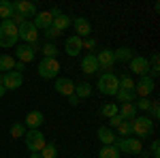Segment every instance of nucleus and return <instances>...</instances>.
I'll return each mask as SVG.
<instances>
[{
  "label": "nucleus",
  "instance_id": "obj_39",
  "mask_svg": "<svg viewBox=\"0 0 160 158\" xmlns=\"http://www.w3.org/2000/svg\"><path fill=\"white\" fill-rule=\"evenodd\" d=\"M120 124H122V118H120V113H118V115H113V118H109V120H107V128L115 130Z\"/></svg>",
  "mask_w": 160,
  "mask_h": 158
},
{
  "label": "nucleus",
  "instance_id": "obj_40",
  "mask_svg": "<svg viewBox=\"0 0 160 158\" xmlns=\"http://www.w3.org/2000/svg\"><path fill=\"white\" fill-rule=\"evenodd\" d=\"M60 34H62V32H60V30H56L53 26H49V28L45 30V37L49 38V41H53V38H58V37H60Z\"/></svg>",
  "mask_w": 160,
  "mask_h": 158
},
{
  "label": "nucleus",
  "instance_id": "obj_43",
  "mask_svg": "<svg viewBox=\"0 0 160 158\" xmlns=\"http://www.w3.org/2000/svg\"><path fill=\"white\" fill-rule=\"evenodd\" d=\"M26 66H28V64H24V62H15V73L22 75V73L26 71Z\"/></svg>",
  "mask_w": 160,
  "mask_h": 158
},
{
  "label": "nucleus",
  "instance_id": "obj_17",
  "mask_svg": "<svg viewBox=\"0 0 160 158\" xmlns=\"http://www.w3.org/2000/svg\"><path fill=\"white\" fill-rule=\"evenodd\" d=\"M34 56H37V51L30 47V45H26V43H24V45H17V47H15V58H17L19 62H24V64L32 62V60H34Z\"/></svg>",
  "mask_w": 160,
  "mask_h": 158
},
{
  "label": "nucleus",
  "instance_id": "obj_7",
  "mask_svg": "<svg viewBox=\"0 0 160 158\" xmlns=\"http://www.w3.org/2000/svg\"><path fill=\"white\" fill-rule=\"evenodd\" d=\"M17 37H19V41H24L26 45H34L38 41V30L34 28V24H32V19L30 22H24V24L17 28Z\"/></svg>",
  "mask_w": 160,
  "mask_h": 158
},
{
  "label": "nucleus",
  "instance_id": "obj_29",
  "mask_svg": "<svg viewBox=\"0 0 160 158\" xmlns=\"http://www.w3.org/2000/svg\"><path fill=\"white\" fill-rule=\"evenodd\" d=\"M135 90H118V94H115V98L120 100V103H135Z\"/></svg>",
  "mask_w": 160,
  "mask_h": 158
},
{
  "label": "nucleus",
  "instance_id": "obj_30",
  "mask_svg": "<svg viewBox=\"0 0 160 158\" xmlns=\"http://www.w3.org/2000/svg\"><path fill=\"white\" fill-rule=\"evenodd\" d=\"M98 158H120V152L115 145H102L98 152Z\"/></svg>",
  "mask_w": 160,
  "mask_h": 158
},
{
  "label": "nucleus",
  "instance_id": "obj_38",
  "mask_svg": "<svg viewBox=\"0 0 160 158\" xmlns=\"http://www.w3.org/2000/svg\"><path fill=\"white\" fill-rule=\"evenodd\" d=\"M137 111L141 109V111H149V107H152V100H149V98H139V100H137Z\"/></svg>",
  "mask_w": 160,
  "mask_h": 158
},
{
  "label": "nucleus",
  "instance_id": "obj_32",
  "mask_svg": "<svg viewBox=\"0 0 160 158\" xmlns=\"http://www.w3.org/2000/svg\"><path fill=\"white\" fill-rule=\"evenodd\" d=\"M158 60H160V56L158 54H152V60H149V77L152 79H156L158 77V73H160V64H158Z\"/></svg>",
  "mask_w": 160,
  "mask_h": 158
},
{
  "label": "nucleus",
  "instance_id": "obj_12",
  "mask_svg": "<svg viewBox=\"0 0 160 158\" xmlns=\"http://www.w3.org/2000/svg\"><path fill=\"white\" fill-rule=\"evenodd\" d=\"M45 124V115H43V111H28L26 113V120H24V126L28 128V130H38L41 126Z\"/></svg>",
  "mask_w": 160,
  "mask_h": 158
},
{
  "label": "nucleus",
  "instance_id": "obj_28",
  "mask_svg": "<svg viewBox=\"0 0 160 158\" xmlns=\"http://www.w3.org/2000/svg\"><path fill=\"white\" fill-rule=\"evenodd\" d=\"M100 115L102 118H113V115H118V103H105L102 107H100Z\"/></svg>",
  "mask_w": 160,
  "mask_h": 158
},
{
  "label": "nucleus",
  "instance_id": "obj_31",
  "mask_svg": "<svg viewBox=\"0 0 160 158\" xmlns=\"http://www.w3.org/2000/svg\"><path fill=\"white\" fill-rule=\"evenodd\" d=\"M38 154H41V158H58V147H56V143H45V147Z\"/></svg>",
  "mask_w": 160,
  "mask_h": 158
},
{
  "label": "nucleus",
  "instance_id": "obj_37",
  "mask_svg": "<svg viewBox=\"0 0 160 158\" xmlns=\"http://www.w3.org/2000/svg\"><path fill=\"white\" fill-rule=\"evenodd\" d=\"M148 154H149V158H160V141H158V139H154V141H152Z\"/></svg>",
  "mask_w": 160,
  "mask_h": 158
},
{
  "label": "nucleus",
  "instance_id": "obj_35",
  "mask_svg": "<svg viewBox=\"0 0 160 158\" xmlns=\"http://www.w3.org/2000/svg\"><path fill=\"white\" fill-rule=\"evenodd\" d=\"M120 90H135V81L130 75H122L120 77Z\"/></svg>",
  "mask_w": 160,
  "mask_h": 158
},
{
  "label": "nucleus",
  "instance_id": "obj_33",
  "mask_svg": "<svg viewBox=\"0 0 160 158\" xmlns=\"http://www.w3.org/2000/svg\"><path fill=\"white\" fill-rule=\"evenodd\" d=\"M41 51H43V58H56V56H58V47H56L53 43H45V45L41 47Z\"/></svg>",
  "mask_w": 160,
  "mask_h": 158
},
{
  "label": "nucleus",
  "instance_id": "obj_45",
  "mask_svg": "<svg viewBox=\"0 0 160 158\" xmlns=\"http://www.w3.org/2000/svg\"><path fill=\"white\" fill-rule=\"evenodd\" d=\"M139 158H149L148 152H139Z\"/></svg>",
  "mask_w": 160,
  "mask_h": 158
},
{
  "label": "nucleus",
  "instance_id": "obj_13",
  "mask_svg": "<svg viewBox=\"0 0 160 158\" xmlns=\"http://www.w3.org/2000/svg\"><path fill=\"white\" fill-rule=\"evenodd\" d=\"M130 73L139 75V77L148 75L149 73V60L143 58V56H132V60H130Z\"/></svg>",
  "mask_w": 160,
  "mask_h": 158
},
{
  "label": "nucleus",
  "instance_id": "obj_19",
  "mask_svg": "<svg viewBox=\"0 0 160 158\" xmlns=\"http://www.w3.org/2000/svg\"><path fill=\"white\" fill-rule=\"evenodd\" d=\"M96 137L100 139L102 145H115V141H118V135L113 133L111 128H107V126H100L96 130Z\"/></svg>",
  "mask_w": 160,
  "mask_h": 158
},
{
  "label": "nucleus",
  "instance_id": "obj_8",
  "mask_svg": "<svg viewBox=\"0 0 160 158\" xmlns=\"http://www.w3.org/2000/svg\"><path fill=\"white\" fill-rule=\"evenodd\" d=\"M13 11L17 13V15H22L26 22H30V17L34 19V15H37V4L34 2H30V0H17V2H13Z\"/></svg>",
  "mask_w": 160,
  "mask_h": 158
},
{
  "label": "nucleus",
  "instance_id": "obj_41",
  "mask_svg": "<svg viewBox=\"0 0 160 158\" xmlns=\"http://www.w3.org/2000/svg\"><path fill=\"white\" fill-rule=\"evenodd\" d=\"M83 47H86V49H94V47H96V41H94L92 37L83 38Z\"/></svg>",
  "mask_w": 160,
  "mask_h": 158
},
{
  "label": "nucleus",
  "instance_id": "obj_4",
  "mask_svg": "<svg viewBox=\"0 0 160 158\" xmlns=\"http://www.w3.org/2000/svg\"><path fill=\"white\" fill-rule=\"evenodd\" d=\"M60 73V62L56 58H43L38 62V77L43 79H58Z\"/></svg>",
  "mask_w": 160,
  "mask_h": 158
},
{
  "label": "nucleus",
  "instance_id": "obj_10",
  "mask_svg": "<svg viewBox=\"0 0 160 158\" xmlns=\"http://www.w3.org/2000/svg\"><path fill=\"white\" fill-rule=\"evenodd\" d=\"M96 62H98V71L111 73V69H113V62H115L113 49H100L98 54H96Z\"/></svg>",
  "mask_w": 160,
  "mask_h": 158
},
{
  "label": "nucleus",
  "instance_id": "obj_34",
  "mask_svg": "<svg viewBox=\"0 0 160 158\" xmlns=\"http://www.w3.org/2000/svg\"><path fill=\"white\" fill-rule=\"evenodd\" d=\"M24 135H26V126H24V124L17 122V124H13V126H11V139H22Z\"/></svg>",
  "mask_w": 160,
  "mask_h": 158
},
{
  "label": "nucleus",
  "instance_id": "obj_25",
  "mask_svg": "<svg viewBox=\"0 0 160 158\" xmlns=\"http://www.w3.org/2000/svg\"><path fill=\"white\" fill-rule=\"evenodd\" d=\"M113 56H115V60L118 62H130L132 60V56H135V51L130 47H120L113 51Z\"/></svg>",
  "mask_w": 160,
  "mask_h": 158
},
{
  "label": "nucleus",
  "instance_id": "obj_27",
  "mask_svg": "<svg viewBox=\"0 0 160 158\" xmlns=\"http://www.w3.org/2000/svg\"><path fill=\"white\" fill-rule=\"evenodd\" d=\"M51 26H53V28H56V30H60V32H64V30H66V28H68V26H71V17H68V15H64V13H62L60 17H56V19H53V22H51Z\"/></svg>",
  "mask_w": 160,
  "mask_h": 158
},
{
  "label": "nucleus",
  "instance_id": "obj_6",
  "mask_svg": "<svg viewBox=\"0 0 160 158\" xmlns=\"http://www.w3.org/2000/svg\"><path fill=\"white\" fill-rule=\"evenodd\" d=\"M115 147H118L120 154H139V152H143V143H141V139H137V137L118 139V141H115Z\"/></svg>",
  "mask_w": 160,
  "mask_h": 158
},
{
  "label": "nucleus",
  "instance_id": "obj_5",
  "mask_svg": "<svg viewBox=\"0 0 160 158\" xmlns=\"http://www.w3.org/2000/svg\"><path fill=\"white\" fill-rule=\"evenodd\" d=\"M24 141H26V147H28V152H32V154H38L43 147H45V135L41 133V130H28L24 135Z\"/></svg>",
  "mask_w": 160,
  "mask_h": 158
},
{
  "label": "nucleus",
  "instance_id": "obj_44",
  "mask_svg": "<svg viewBox=\"0 0 160 158\" xmlns=\"http://www.w3.org/2000/svg\"><path fill=\"white\" fill-rule=\"evenodd\" d=\"M68 105H73V107H75V105H79V98L75 96V94H71V96H68Z\"/></svg>",
  "mask_w": 160,
  "mask_h": 158
},
{
  "label": "nucleus",
  "instance_id": "obj_26",
  "mask_svg": "<svg viewBox=\"0 0 160 158\" xmlns=\"http://www.w3.org/2000/svg\"><path fill=\"white\" fill-rule=\"evenodd\" d=\"M115 133H118V139H126V137H130V135H132V122L122 120V124L115 128Z\"/></svg>",
  "mask_w": 160,
  "mask_h": 158
},
{
  "label": "nucleus",
  "instance_id": "obj_3",
  "mask_svg": "<svg viewBox=\"0 0 160 158\" xmlns=\"http://www.w3.org/2000/svg\"><path fill=\"white\" fill-rule=\"evenodd\" d=\"M154 133V120H149L148 115H137L132 120V135L137 139H145Z\"/></svg>",
  "mask_w": 160,
  "mask_h": 158
},
{
  "label": "nucleus",
  "instance_id": "obj_22",
  "mask_svg": "<svg viewBox=\"0 0 160 158\" xmlns=\"http://www.w3.org/2000/svg\"><path fill=\"white\" fill-rule=\"evenodd\" d=\"M75 96L77 98H90L92 96V84H90V81H79V84H75Z\"/></svg>",
  "mask_w": 160,
  "mask_h": 158
},
{
  "label": "nucleus",
  "instance_id": "obj_2",
  "mask_svg": "<svg viewBox=\"0 0 160 158\" xmlns=\"http://www.w3.org/2000/svg\"><path fill=\"white\" fill-rule=\"evenodd\" d=\"M98 92L105 94V96H115L118 90H120V77L113 73H102L98 79Z\"/></svg>",
  "mask_w": 160,
  "mask_h": 158
},
{
  "label": "nucleus",
  "instance_id": "obj_15",
  "mask_svg": "<svg viewBox=\"0 0 160 158\" xmlns=\"http://www.w3.org/2000/svg\"><path fill=\"white\" fill-rule=\"evenodd\" d=\"M81 49H83V38H79L77 34H73V37H68L64 41V51H66V56H71V58L79 56Z\"/></svg>",
  "mask_w": 160,
  "mask_h": 158
},
{
  "label": "nucleus",
  "instance_id": "obj_16",
  "mask_svg": "<svg viewBox=\"0 0 160 158\" xmlns=\"http://www.w3.org/2000/svg\"><path fill=\"white\" fill-rule=\"evenodd\" d=\"M22 84H24V75L15 73V71L2 73V85H4V90H17V88H22Z\"/></svg>",
  "mask_w": 160,
  "mask_h": 158
},
{
  "label": "nucleus",
  "instance_id": "obj_1",
  "mask_svg": "<svg viewBox=\"0 0 160 158\" xmlns=\"http://www.w3.org/2000/svg\"><path fill=\"white\" fill-rule=\"evenodd\" d=\"M17 41H19V37H17V26L13 24L11 19L2 22V24H0V47L9 49V47H13Z\"/></svg>",
  "mask_w": 160,
  "mask_h": 158
},
{
  "label": "nucleus",
  "instance_id": "obj_48",
  "mask_svg": "<svg viewBox=\"0 0 160 158\" xmlns=\"http://www.w3.org/2000/svg\"><path fill=\"white\" fill-rule=\"evenodd\" d=\"M0 85H2V73H0Z\"/></svg>",
  "mask_w": 160,
  "mask_h": 158
},
{
  "label": "nucleus",
  "instance_id": "obj_14",
  "mask_svg": "<svg viewBox=\"0 0 160 158\" xmlns=\"http://www.w3.org/2000/svg\"><path fill=\"white\" fill-rule=\"evenodd\" d=\"M53 90L62 96H71V94H75V81L68 77H58L53 84Z\"/></svg>",
  "mask_w": 160,
  "mask_h": 158
},
{
  "label": "nucleus",
  "instance_id": "obj_11",
  "mask_svg": "<svg viewBox=\"0 0 160 158\" xmlns=\"http://www.w3.org/2000/svg\"><path fill=\"white\" fill-rule=\"evenodd\" d=\"M71 26L75 28V34L79 38H88L92 37V26L86 17H71Z\"/></svg>",
  "mask_w": 160,
  "mask_h": 158
},
{
  "label": "nucleus",
  "instance_id": "obj_42",
  "mask_svg": "<svg viewBox=\"0 0 160 158\" xmlns=\"http://www.w3.org/2000/svg\"><path fill=\"white\" fill-rule=\"evenodd\" d=\"M11 22H13V24H15V26H17V28H19V26L24 24L26 19H24V17H22V15H17V13H13V17H11Z\"/></svg>",
  "mask_w": 160,
  "mask_h": 158
},
{
  "label": "nucleus",
  "instance_id": "obj_9",
  "mask_svg": "<svg viewBox=\"0 0 160 158\" xmlns=\"http://www.w3.org/2000/svg\"><path fill=\"white\" fill-rule=\"evenodd\" d=\"M156 90V81L149 77V75H143L139 81L135 84V94L141 98H149V94Z\"/></svg>",
  "mask_w": 160,
  "mask_h": 158
},
{
  "label": "nucleus",
  "instance_id": "obj_23",
  "mask_svg": "<svg viewBox=\"0 0 160 158\" xmlns=\"http://www.w3.org/2000/svg\"><path fill=\"white\" fill-rule=\"evenodd\" d=\"M11 71H15V58L0 54V73H11Z\"/></svg>",
  "mask_w": 160,
  "mask_h": 158
},
{
  "label": "nucleus",
  "instance_id": "obj_46",
  "mask_svg": "<svg viewBox=\"0 0 160 158\" xmlns=\"http://www.w3.org/2000/svg\"><path fill=\"white\" fill-rule=\"evenodd\" d=\"M4 94H7V90H4V85H0V98L4 96Z\"/></svg>",
  "mask_w": 160,
  "mask_h": 158
},
{
  "label": "nucleus",
  "instance_id": "obj_20",
  "mask_svg": "<svg viewBox=\"0 0 160 158\" xmlns=\"http://www.w3.org/2000/svg\"><path fill=\"white\" fill-rule=\"evenodd\" d=\"M51 22H53V17L49 15V11H41L34 15V19H32V24H34V28L37 30H47L51 26Z\"/></svg>",
  "mask_w": 160,
  "mask_h": 158
},
{
  "label": "nucleus",
  "instance_id": "obj_36",
  "mask_svg": "<svg viewBox=\"0 0 160 158\" xmlns=\"http://www.w3.org/2000/svg\"><path fill=\"white\" fill-rule=\"evenodd\" d=\"M149 120H158L160 118V103L158 100H152V107H149Z\"/></svg>",
  "mask_w": 160,
  "mask_h": 158
},
{
  "label": "nucleus",
  "instance_id": "obj_24",
  "mask_svg": "<svg viewBox=\"0 0 160 158\" xmlns=\"http://www.w3.org/2000/svg\"><path fill=\"white\" fill-rule=\"evenodd\" d=\"M13 2L11 0H0V19L2 22H7V19H11L13 17Z\"/></svg>",
  "mask_w": 160,
  "mask_h": 158
},
{
  "label": "nucleus",
  "instance_id": "obj_21",
  "mask_svg": "<svg viewBox=\"0 0 160 158\" xmlns=\"http://www.w3.org/2000/svg\"><path fill=\"white\" fill-rule=\"evenodd\" d=\"M118 113H120V118H122V120L132 122V120L137 118V107H135V103H124L122 107H118Z\"/></svg>",
  "mask_w": 160,
  "mask_h": 158
},
{
  "label": "nucleus",
  "instance_id": "obj_47",
  "mask_svg": "<svg viewBox=\"0 0 160 158\" xmlns=\"http://www.w3.org/2000/svg\"><path fill=\"white\" fill-rule=\"evenodd\" d=\"M30 158H41V154H30Z\"/></svg>",
  "mask_w": 160,
  "mask_h": 158
},
{
  "label": "nucleus",
  "instance_id": "obj_18",
  "mask_svg": "<svg viewBox=\"0 0 160 158\" xmlns=\"http://www.w3.org/2000/svg\"><path fill=\"white\" fill-rule=\"evenodd\" d=\"M81 71L86 75H94L98 71V62H96V54H86L81 58Z\"/></svg>",
  "mask_w": 160,
  "mask_h": 158
}]
</instances>
